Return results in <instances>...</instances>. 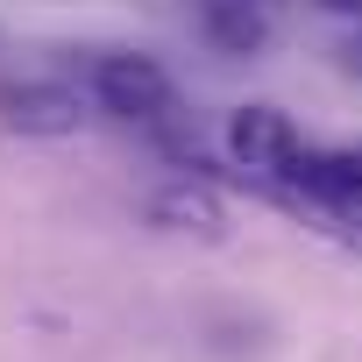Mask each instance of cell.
Instances as JSON below:
<instances>
[{"mask_svg": "<svg viewBox=\"0 0 362 362\" xmlns=\"http://www.w3.org/2000/svg\"><path fill=\"white\" fill-rule=\"evenodd\" d=\"M86 93H93L100 114L135 121V128H149V121H163V114L177 107L170 71H163L156 57H142V50H107V57H93V64H86Z\"/></svg>", "mask_w": 362, "mask_h": 362, "instance_id": "6da1fadb", "label": "cell"}, {"mask_svg": "<svg viewBox=\"0 0 362 362\" xmlns=\"http://www.w3.org/2000/svg\"><path fill=\"white\" fill-rule=\"evenodd\" d=\"M228 156H235L249 177H263V185H291V170H298V156H305V135H298V121H291L284 107L249 100V107L228 114Z\"/></svg>", "mask_w": 362, "mask_h": 362, "instance_id": "7a4b0ae2", "label": "cell"}, {"mask_svg": "<svg viewBox=\"0 0 362 362\" xmlns=\"http://www.w3.org/2000/svg\"><path fill=\"white\" fill-rule=\"evenodd\" d=\"M86 121V93L71 78H22V86H0V128L29 135V142H64Z\"/></svg>", "mask_w": 362, "mask_h": 362, "instance_id": "3957f363", "label": "cell"}, {"mask_svg": "<svg viewBox=\"0 0 362 362\" xmlns=\"http://www.w3.org/2000/svg\"><path fill=\"white\" fill-rule=\"evenodd\" d=\"M291 185L327 214H362V149H305Z\"/></svg>", "mask_w": 362, "mask_h": 362, "instance_id": "277c9868", "label": "cell"}, {"mask_svg": "<svg viewBox=\"0 0 362 362\" xmlns=\"http://www.w3.org/2000/svg\"><path fill=\"white\" fill-rule=\"evenodd\" d=\"M199 36L221 57H256L270 43V15L263 0H199Z\"/></svg>", "mask_w": 362, "mask_h": 362, "instance_id": "5b68a950", "label": "cell"}, {"mask_svg": "<svg viewBox=\"0 0 362 362\" xmlns=\"http://www.w3.org/2000/svg\"><path fill=\"white\" fill-rule=\"evenodd\" d=\"M149 221H156V228H177V235H221L228 214H221V199L199 185V177L185 170V177H170V185L149 199Z\"/></svg>", "mask_w": 362, "mask_h": 362, "instance_id": "8992f818", "label": "cell"}, {"mask_svg": "<svg viewBox=\"0 0 362 362\" xmlns=\"http://www.w3.org/2000/svg\"><path fill=\"white\" fill-rule=\"evenodd\" d=\"M334 57H341V71H355V78H362V29H355V36H348Z\"/></svg>", "mask_w": 362, "mask_h": 362, "instance_id": "52a82bcc", "label": "cell"}, {"mask_svg": "<svg viewBox=\"0 0 362 362\" xmlns=\"http://www.w3.org/2000/svg\"><path fill=\"white\" fill-rule=\"evenodd\" d=\"M327 15H348V22H362V0H320Z\"/></svg>", "mask_w": 362, "mask_h": 362, "instance_id": "ba28073f", "label": "cell"}]
</instances>
